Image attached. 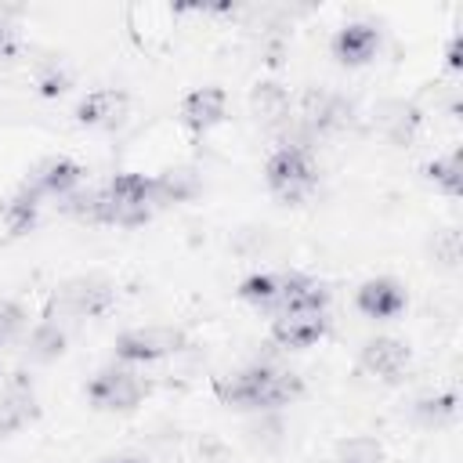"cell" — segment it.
<instances>
[{"label": "cell", "instance_id": "1", "mask_svg": "<svg viewBox=\"0 0 463 463\" xmlns=\"http://www.w3.org/2000/svg\"><path fill=\"white\" fill-rule=\"evenodd\" d=\"M300 394H304V376H297L282 365H271V362H250L217 380V398L242 412L286 409Z\"/></svg>", "mask_w": 463, "mask_h": 463}, {"label": "cell", "instance_id": "2", "mask_svg": "<svg viewBox=\"0 0 463 463\" xmlns=\"http://www.w3.org/2000/svg\"><path fill=\"white\" fill-rule=\"evenodd\" d=\"M264 184L275 199L282 203H300L315 192L318 184V166L307 145L300 141H282L268 159H264Z\"/></svg>", "mask_w": 463, "mask_h": 463}, {"label": "cell", "instance_id": "3", "mask_svg": "<svg viewBox=\"0 0 463 463\" xmlns=\"http://www.w3.org/2000/svg\"><path fill=\"white\" fill-rule=\"evenodd\" d=\"M148 391H152V383H148L141 373H134L130 365L112 362V365H101V369L87 380L83 398H87L90 409H98V412H134L137 405H145Z\"/></svg>", "mask_w": 463, "mask_h": 463}, {"label": "cell", "instance_id": "4", "mask_svg": "<svg viewBox=\"0 0 463 463\" xmlns=\"http://www.w3.org/2000/svg\"><path fill=\"white\" fill-rule=\"evenodd\" d=\"M112 304H116V282H109L105 275H76L54 289L47 315H58L65 322H83L109 315Z\"/></svg>", "mask_w": 463, "mask_h": 463}, {"label": "cell", "instance_id": "5", "mask_svg": "<svg viewBox=\"0 0 463 463\" xmlns=\"http://www.w3.org/2000/svg\"><path fill=\"white\" fill-rule=\"evenodd\" d=\"M188 347V333L181 326H137L116 336L112 354L119 365H152Z\"/></svg>", "mask_w": 463, "mask_h": 463}, {"label": "cell", "instance_id": "6", "mask_svg": "<svg viewBox=\"0 0 463 463\" xmlns=\"http://www.w3.org/2000/svg\"><path fill=\"white\" fill-rule=\"evenodd\" d=\"M40 420V398H36V383L25 369L4 376L0 383V438H14L25 427H33Z\"/></svg>", "mask_w": 463, "mask_h": 463}, {"label": "cell", "instance_id": "7", "mask_svg": "<svg viewBox=\"0 0 463 463\" xmlns=\"http://www.w3.org/2000/svg\"><path fill=\"white\" fill-rule=\"evenodd\" d=\"M412 365V347L398 336H369L358 351V369L373 380L398 383Z\"/></svg>", "mask_w": 463, "mask_h": 463}, {"label": "cell", "instance_id": "8", "mask_svg": "<svg viewBox=\"0 0 463 463\" xmlns=\"http://www.w3.org/2000/svg\"><path fill=\"white\" fill-rule=\"evenodd\" d=\"M326 333H329V311H282L271 315V329H268V336L286 351L315 347L318 340H326Z\"/></svg>", "mask_w": 463, "mask_h": 463}, {"label": "cell", "instance_id": "9", "mask_svg": "<svg viewBox=\"0 0 463 463\" xmlns=\"http://www.w3.org/2000/svg\"><path fill=\"white\" fill-rule=\"evenodd\" d=\"M130 112V94L119 90V87H98V90H87L76 109H72V119L87 130H112L127 119Z\"/></svg>", "mask_w": 463, "mask_h": 463}, {"label": "cell", "instance_id": "10", "mask_svg": "<svg viewBox=\"0 0 463 463\" xmlns=\"http://www.w3.org/2000/svg\"><path fill=\"white\" fill-rule=\"evenodd\" d=\"M354 307L365 315V318H376V322H391L398 318L405 307H409V293L398 279L391 275H376V279H365L358 289H354Z\"/></svg>", "mask_w": 463, "mask_h": 463}, {"label": "cell", "instance_id": "11", "mask_svg": "<svg viewBox=\"0 0 463 463\" xmlns=\"http://www.w3.org/2000/svg\"><path fill=\"white\" fill-rule=\"evenodd\" d=\"M224 119H228V94H224V87L210 83V87H195V90H188L181 98V123H184L188 134L203 137L213 127H221Z\"/></svg>", "mask_w": 463, "mask_h": 463}, {"label": "cell", "instance_id": "12", "mask_svg": "<svg viewBox=\"0 0 463 463\" xmlns=\"http://www.w3.org/2000/svg\"><path fill=\"white\" fill-rule=\"evenodd\" d=\"M87 170L83 163L69 159V156H51L43 163H36V170L29 174V188L40 195V199H69L72 192H80Z\"/></svg>", "mask_w": 463, "mask_h": 463}, {"label": "cell", "instance_id": "13", "mask_svg": "<svg viewBox=\"0 0 463 463\" xmlns=\"http://www.w3.org/2000/svg\"><path fill=\"white\" fill-rule=\"evenodd\" d=\"M380 43H383V36H380V29L373 22H347V25H340L333 33L329 51H333V58L340 65L362 69V65H369L380 54Z\"/></svg>", "mask_w": 463, "mask_h": 463}, {"label": "cell", "instance_id": "14", "mask_svg": "<svg viewBox=\"0 0 463 463\" xmlns=\"http://www.w3.org/2000/svg\"><path fill=\"white\" fill-rule=\"evenodd\" d=\"M297 279H300V271H257V275L242 279L235 293H239V300H246L250 307L268 311V315H279L282 304L289 300Z\"/></svg>", "mask_w": 463, "mask_h": 463}, {"label": "cell", "instance_id": "15", "mask_svg": "<svg viewBox=\"0 0 463 463\" xmlns=\"http://www.w3.org/2000/svg\"><path fill=\"white\" fill-rule=\"evenodd\" d=\"M351 101H344L340 94L329 90H304L297 101V119L307 130H344L354 116H351Z\"/></svg>", "mask_w": 463, "mask_h": 463}, {"label": "cell", "instance_id": "16", "mask_svg": "<svg viewBox=\"0 0 463 463\" xmlns=\"http://www.w3.org/2000/svg\"><path fill=\"white\" fill-rule=\"evenodd\" d=\"M69 336H72V322L58 318V315H43L29 333H25V362L33 365H51L69 351Z\"/></svg>", "mask_w": 463, "mask_h": 463}, {"label": "cell", "instance_id": "17", "mask_svg": "<svg viewBox=\"0 0 463 463\" xmlns=\"http://www.w3.org/2000/svg\"><path fill=\"white\" fill-rule=\"evenodd\" d=\"M40 203H43V199H40L29 184H18V188L4 199V206H0V221H4L7 235H25V232H33L36 221H40Z\"/></svg>", "mask_w": 463, "mask_h": 463}, {"label": "cell", "instance_id": "18", "mask_svg": "<svg viewBox=\"0 0 463 463\" xmlns=\"http://www.w3.org/2000/svg\"><path fill=\"white\" fill-rule=\"evenodd\" d=\"M459 416V394L456 391H434V394H420L412 402V420L423 427H449Z\"/></svg>", "mask_w": 463, "mask_h": 463}, {"label": "cell", "instance_id": "19", "mask_svg": "<svg viewBox=\"0 0 463 463\" xmlns=\"http://www.w3.org/2000/svg\"><path fill=\"white\" fill-rule=\"evenodd\" d=\"M423 174H427V181H430L441 195L459 199V192H463V152L452 148V152H445V156H434V159L423 166Z\"/></svg>", "mask_w": 463, "mask_h": 463}, {"label": "cell", "instance_id": "20", "mask_svg": "<svg viewBox=\"0 0 463 463\" xmlns=\"http://www.w3.org/2000/svg\"><path fill=\"white\" fill-rule=\"evenodd\" d=\"M253 112L264 123L289 119V98H286V90L279 83H257L253 87Z\"/></svg>", "mask_w": 463, "mask_h": 463}, {"label": "cell", "instance_id": "21", "mask_svg": "<svg viewBox=\"0 0 463 463\" xmlns=\"http://www.w3.org/2000/svg\"><path fill=\"white\" fill-rule=\"evenodd\" d=\"M336 463H383V445L373 434H351L336 445Z\"/></svg>", "mask_w": 463, "mask_h": 463}, {"label": "cell", "instance_id": "22", "mask_svg": "<svg viewBox=\"0 0 463 463\" xmlns=\"http://www.w3.org/2000/svg\"><path fill=\"white\" fill-rule=\"evenodd\" d=\"M29 329V315L18 300H0V351H7L11 344H18Z\"/></svg>", "mask_w": 463, "mask_h": 463}, {"label": "cell", "instance_id": "23", "mask_svg": "<svg viewBox=\"0 0 463 463\" xmlns=\"http://www.w3.org/2000/svg\"><path fill=\"white\" fill-rule=\"evenodd\" d=\"M434 253L452 268L459 264V228H441L434 232Z\"/></svg>", "mask_w": 463, "mask_h": 463}, {"label": "cell", "instance_id": "24", "mask_svg": "<svg viewBox=\"0 0 463 463\" xmlns=\"http://www.w3.org/2000/svg\"><path fill=\"white\" fill-rule=\"evenodd\" d=\"M18 54V29L0 14V61H11Z\"/></svg>", "mask_w": 463, "mask_h": 463}, {"label": "cell", "instance_id": "25", "mask_svg": "<svg viewBox=\"0 0 463 463\" xmlns=\"http://www.w3.org/2000/svg\"><path fill=\"white\" fill-rule=\"evenodd\" d=\"M65 90H69V76H65V72L51 69V72H43V76H40V94L54 98V94H65Z\"/></svg>", "mask_w": 463, "mask_h": 463}, {"label": "cell", "instance_id": "26", "mask_svg": "<svg viewBox=\"0 0 463 463\" xmlns=\"http://www.w3.org/2000/svg\"><path fill=\"white\" fill-rule=\"evenodd\" d=\"M445 65H449V72L463 69V33H452V40L445 47Z\"/></svg>", "mask_w": 463, "mask_h": 463}, {"label": "cell", "instance_id": "27", "mask_svg": "<svg viewBox=\"0 0 463 463\" xmlns=\"http://www.w3.org/2000/svg\"><path fill=\"white\" fill-rule=\"evenodd\" d=\"M101 463H141V456H130V452H123V456H109V459H101Z\"/></svg>", "mask_w": 463, "mask_h": 463}]
</instances>
